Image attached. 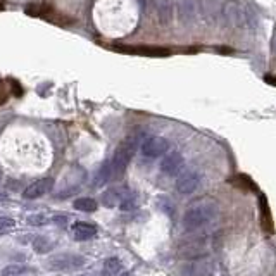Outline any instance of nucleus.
Wrapping results in <instances>:
<instances>
[{
  "label": "nucleus",
  "instance_id": "nucleus-1",
  "mask_svg": "<svg viewBox=\"0 0 276 276\" xmlns=\"http://www.w3.org/2000/svg\"><path fill=\"white\" fill-rule=\"evenodd\" d=\"M217 216V204L211 199H202L192 204L188 211L183 216V226L188 231H195V230L202 228V226L209 225L216 219Z\"/></svg>",
  "mask_w": 276,
  "mask_h": 276
},
{
  "label": "nucleus",
  "instance_id": "nucleus-2",
  "mask_svg": "<svg viewBox=\"0 0 276 276\" xmlns=\"http://www.w3.org/2000/svg\"><path fill=\"white\" fill-rule=\"evenodd\" d=\"M225 17L231 26L237 28H252L256 26V14L240 2H230L225 7Z\"/></svg>",
  "mask_w": 276,
  "mask_h": 276
},
{
  "label": "nucleus",
  "instance_id": "nucleus-3",
  "mask_svg": "<svg viewBox=\"0 0 276 276\" xmlns=\"http://www.w3.org/2000/svg\"><path fill=\"white\" fill-rule=\"evenodd\" d=\"M137 143H138V138L130 137L118 147L114 157L110 161L112 162V169H114V173L121 174L123 171L126 169L131 157H133V154H135V150H137Z\"/></svg>",
  "mask_w": 276,
  "mask_h": 276
},
{
  "label": "nucleus",
  "instance_id": "nucleus-4",
  "mask_svg": "<svg viewBox=\"0 0 276 276\" xmlns=\"http://www.w3.org/2000/svg\"><path fill=\"white\" fill-rule=\"evenodd\" d=\"M207 254V242L204 238H192V240L185 242L178 248V256L183 259H200Z\"/></svg>",
  "mask_w": 276,
  "mask_h": 276
},
{
  "label": "nucleus",
  "instance_id": "nucleus-5",
  "mask_svg": "<svg viewBox=\"0 0 276 276\" xmlns=\"http://www.w3.org/2000/svg\"><path fill=\"white\" fill-rule=\"evenodd\" d=\"M142 154L145 157H150V159H155V157H161L164 155L168 150H169V142L162 137H150L147 138L145 142H142Z\"/></svg>",
  "mask_w": 276,
  "mask_h": 276
},
{
  "label": "nucleus",
  "instance_id": "nucleus-6",
  "mask_svg": "<svg viewBox=\"0 0 276 276\" xmlns=\"http://www.w3.org/2000/svg\"><path fill=\"white\" fill-rule=\"evenodd\" d=\"M85 264V257L76 256V254H59V256L50 257L48 268L50 269H75Z\"/></svg>",
  "mask_w": 276,
  "mask_h": 276
},
{
  "label": "nucleus",
  "instance_id": "nucleus-7",
  "mask_svg": "<svg viewBox=\"0 0 276 276\" xmlns=\"http://www.w3.org/2000/svg\"><path fill=\"white\" fill-rule=\"evenodd\" d=\"M150 5H152V11H154L159 24H162V26L171 24L174 14V5L171 0H150Z\"/></svg>",
  "mask_w": 276,
  "mask_h": 276
},
{
  "label": "nucleus",
  "instance_id": "nucleus-8",
  "mask_svg": "<svg viewBox=\"0 0 276 276\" xmlns=\"http://www.w3.org/2000/svg\"><path fill=\"white\" fill-rule=\"evenodd\" d=\"M200 185V174L197 171H185L178 176L176 180V190L183 195L193 193Z\"/></svg>",
  "mask_w": 276,
  "mask_h": 276
},
{
  "label": "nucleus",
  "instance_id": "nucleus-9",
  "mask_svg": "<svg viewBox=\"0 0 276 276\" xmlns=\"http://www.w3.org/2000/svg\"><path fill=\"white\" fill-rule=\"evenodd\" d=\"M178 19L183 26H188L195 21L199 11L197 0H178Z\"/></svg>",
  "mask_w": 276,
  "mask_h": 276
},
{
  "label": "nucleus",
  "instance_id": "nucleus-10",
  "mask_svg": "<svg viewBox=\"0 0 276 276\" xmlns=\"http://www.w3.org/2000/svg\"><path fill=\"white\" fill-rule=\"evenodd\" d=\"M54 188V180L52 178H42V180H36L35 183H31L30 186H26L23 192L24 199H38L45 193H48L50 190Z\"/></svg>",
  "mask_w": 276,
  "mask_h": 276
},
{
  "label": "nucleus",
  "instance_id": "nucleus-11",
  "mask_svg": "<svg viewBox=\"0 0 276 276\" xmlns=\"http://www.w3.org/2000/svg\"><path fill=\"white\" fill-rule=\"evenodd\" d=\"M193 262H188L182 268V273L185 276H213L214 266L209 261H199L192 259Z\"/></svg>",
  "mask_w": 276,
  "mask_h": 276
},
{
  "label": "nucleus",
  "instance_id": "nucleus-12",
  "mask_svg": "<svg viewBox=\"0 0 276 276\" xmlns=\"http://www.w3.org/2000/svg\"><path fill=\"white\" fill-rule=\"evenodd\" d=\"M183 164H185L183 155L180 152H171L164 155V159L161 161V171L168 176H174L183 169Z\"/></svg>",
  "mask_w": 276,
  "mask_h": 276
},
{
  "label": "nucleus",
  "instance_id": "nucleus-13",
  "mask_svg": "<svg viewBox=\"0 0 276 276\" xmlns=\"http://www.w3.org/2000/svg\"><path fill=\"white\" fill-rule=\"evenodd\" d=\"M118 52H126V54H137V55H150V57H164V55H169L168 48H161V47H145V45H119Z\"/></svg>",
  "mask_w": 276,
  "mask_h": 276
},
{
  "label": "nucleus",
  "instance_id": "nucleus-14",
  "mask_svg": "<svg viewBox=\"0 0 276 276\" xmlns=\"http://www.w3.org/2000/svg\"><path fill=\"white\" fill-rule=\"evenodd\" d=\"M199 9H200L202 17L205 21L213 23L221 14V0H200L199 2Z\"/></svg>",
  "mask_w": 276,
  "mask_h": 276
},
{
  "label": "nucleus",
  "instance_id": "nucleus-15",
  "mask_svg": "<svg viewBox=\"0 0 276 276\" xmlns=\"http://www.w3.org/2000/svg\"><path fill=\"white\" fill-rule=\"evenodd\" d=\"M97 235V226L90 223H75L73 225V237L78 242H87Z\"/></svg>",
  "mask_w": 276,
  "mask_h": 276
},
{
  "label": "nucleus",
  "instance_id": "nucleus-16",
  "mask_svg": "<svg viewBox=\"0 0 276 276\" xmlns=\"http://www.w3.org/2000/svg\"><path fill=\"white\" fill-rule=\"evenodd\" d=\"M261 228H262V231H264L268 237H271L273 231H275L273 217H271V213H269V205L264 197H261Z\"/></svg>",
  "mask_w": 276,
  "mask_h": 276
},
{
  "label": "nucleus",
  "instance_id": "nucleus-17",
  "mask_svg": "<svg viewBox=\"0 0 276 276\" xmlns=\"http://www.w3.org/2000/svg\"><path fill=\"white\" fill-rule=\"evenodd\" d=\"M112 173H114V169H112V162H110V161L102 162V166H100L99 171H97V174H95L93 185L95 186L106 185V183L110 180V176H112Z\"/></svg>",
  "mask_w": 276,
  "mask_h": 276
},
{
  "label": "nucleus",
  "instance_id": "nucleus-18",
  "mask_svg": "<svg viewBox=\"0 0 276 276\" xmlns=\"http://www.w3.org/2000/svg\"><path fill=\"white\" fill-rule=\"evenodd\" d=\"M73 205H75V209L81 211V213H93V211H97V200H93L90 197L76 199Z\"/></svg>",
  "mask_w": 276,
  "mask_h": 276
},
{
  "label": "nucleus",
  "instance_id": "nucleus-19",
  "mask_svg": "<svg viewBox=\"0 0 276 276\" xmlns=\"http://www.w3.org/2000/svg\"><path fill=\"white\" fill-rule=\"evenodd\" d=\"M104 271H106V276H112L118 275L121 271V261L118 257H110V259L104 261Z\"/></svg>",
  "mask_w": 276,
  "mask_h": 276
},
{
  "label": "nucleus",
  "instance_id": "nucleus-20",
  "mask_svg": "<svg viewBox=\"0 0 276 276\" xmlns=\"http://www.w3.org/2000/svg\"><path fill=\"white\" fill-rule=\"evenodd\" d=\"M102 200L107 207H114V205H118L119 202H121V195L118 193V190H107V192L104 193Z\"/></svg>",
  "mask_w": 276,
  "mask_h": 276
},
{
  "label": "nucleus",
  "instance_id": "nucleus-21",
  "mask_svg": "<svg viewBox=\"0 0 276 276\" xmlns=\"http://www.w3.org/2000/svg\"><path fill=\"white\" fill-rule=\"evenodd\" d=\"M52 245H54V244H52L50 240H47V238H44V237H38L35 242H33V247H35V252H38V254H45V252H48Z\"/></svg>",
  "mask_w": 276,
  "mask_h": 276
},
{
  "label": "nucleus",
  "instance_id": "nucleus-22",
  "mask_svg": "<svg viewBox=\"0 0 276 276\" xmlns=\"http://www.w3.org/2000/svg\"><path fill=\"white\" fill-rule=\"evenodd\" d=\"M28 271V268L24 266H7L2 271V276H23Z\"/></svg>",
  "mask_w": 276,
  "mask_h": 276
},
{
  "label": "nucleus",
  "instance_id": "nucleus-23",
  "mask_svg": "<svg viewBox=\"0 0 276 276\" xmlns=\"http://www.w3.org/2000/svg\"><path fill=\"white\" fill-rule=\"evenodd\" d=\"M28 223L33 226H42V225H47L48 217H45L44 214H33V216L28 217Z\"/></svg>",
  "mask_w": 276,
  "mask_h": 276
},
{
  "label": "nucleus",
  "instance_id": "nucleus-24",
  "mask_svg": "<svg viewBox=\"0 0 276 276\" xmlns=\"http://www.w3.org/2000/svg\"><path fill=\"white\" fill-rule=\"evenodd\" d=\"M14 219H11V217H0V233L7 231V230L14 228Z\"/></svg>",
  "mask_w": 276,
  "mask_h": 276
},
{
  "label": "nucleus",
  "instance_id": "nucleus-25",
  "mask_svg": "<svg viewBox=\"0 0 276 276\" xmlns=\"http://www.w3.org/2000/svg\"><path fill=\"white\" fill-rule=\"evenodd\" d=\"M9 85H11L12 90H14V95H17V97L23 95V88L19 87V83H17L16 79H9Z\"/></svg>",
  "mask_w": 276,
  "mask_h": 276
},
{
  "label": "nucleus",
  "instance_id": "nucleus-26",
  "mask_svg": "<svg viewBox=\"0 0 276 276\" xmlns=\"http://www.w3.org/2000/svg\"><path fill=\"white\" fill-rule=\"evenodd\" d=\"M7 100V90L4 88V83L0 81V104H4Z\"/></svg>",
  "mask_w": 276,
  "mask_h": 276
},
{
  "label": "nucleus",
  "instance_id": "nucleus-27",
  "mask_svg": "<svg viewBox=\"0 0 276 276\" xmlns=\"http://www.w3.org/2000/svg\"><path fill=\"white\" fill-rule=\"evenodd\" d=\"M54 221H55V223H57V225L62 226V225H66L67 217H66V216H55V217H54Z\"/></svg>",
  "mask_w": 276,
  "mask_h": 276
},
{
  "label": "nucleus",
  "instance_id": "nucleus-28",
  "mask_svg": "<svg viewBox=\"0 0 276 276\" xmlns=\"http://www.w3.org/2000/svg\"><path fill=\"white\" fill-rule=\"evenodd\" d=\"M119 276H131V273L130 271H123V273H119Z\"/></svg>",
  "mask_w": 276,
  "mask_h": 276
},
{
  "label": "nucleus",
  "instance_id": "nucleus-29",
  "mask_svg": "<svg viewBox=\"0 0 276 276\" xmlns=\"http://www.w3.org/2000/svg\"><path fill=\"white\" fill-rule=\"evenodd\" d=\"M138 2H140V5H143V4H145V0H138Z\"/></svg>",
  "mask_w": 276,
  "mask_h": 276
},
{
  "label": "nucleus",
  "instance_id": "nucleus-30",
  "mask_svg": "<svg viewBox=\"0 0 276 276\" xmlns=\"http://www.w3.org/2000/svg\"><path fill=\"white\" fill-rule=\"evenodd\" d=\"M275 52H276V38H275Z\"/></svg>",
  "mask_w": 276,
  "mask_h": 276
},
{
  "label": "nucleus",
  "instance_id": "nucleus-31",
  "mask_svg": "<svg viewBox=\"0 0 276 276\" xmlns=\"http://www.w3.org/2000/svg\"><path fill=\"white\" fill-rule=\"evenodd\" d=\"M2 7H4V4H0V9H2Z\"/></svg>",
  "mask_w": 276,
  "mask_h": 276
},
{
  "label": "nucleus",
  "instance_id": "nucleus-32",
  "mask_svg": "<svg viewBox=\"0 0 276 276\" xmlns=\"http://www.w3.org/2000/svg\"><path fill=\"white\" fill-rule=\"evenodd\" d=\"M0 199H5V197H4V195H0Z\"/></svg>",
  "mask_w": 276,
  "mask_h": 276
}]
</instances>
